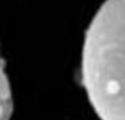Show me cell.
Returning <instances> with one entry per match:
<instances>
[{
	"mask_svg": "<svg viewBox=\"0 0 125 120\" xmlns=\"http://www.w3.org/2000/svg\"><path fill=\"white\" fill-rule=\"evenodd\" d=\"M81 77L102 120H125V0H105L91 21Z\"/></svg>",
	"mask_w": 125,
	"mask_h": 120,
	"instance_id": "6da1fadb",
	"label": "cell"
},
{
	"mask_svg": "<svg viewBox=\"0 0 125 120\" xmlns=\"http://www.w3.org/2000/svg\"><path fill=\"white\" fill-rule=\"evenodd\" d=\"M13 112V99L10 82L0 58V120H10Z\"/></svg>",
	"mask_w": 125,
	"mask_h": 120,
	"instance_id": "7a4b0ae2",
	"label": "cell"
}]
</instances>
